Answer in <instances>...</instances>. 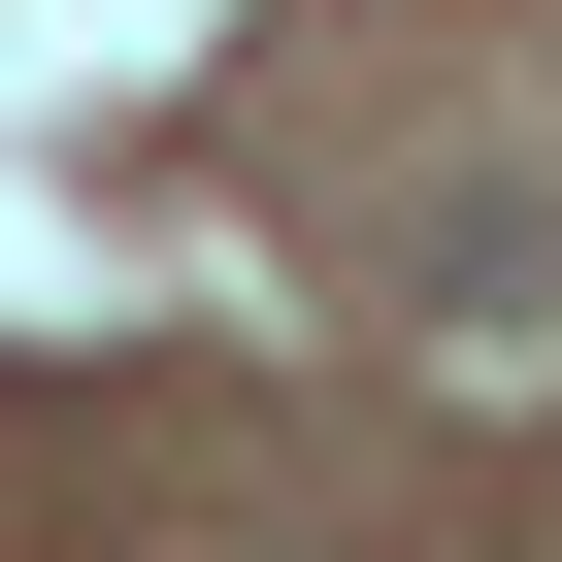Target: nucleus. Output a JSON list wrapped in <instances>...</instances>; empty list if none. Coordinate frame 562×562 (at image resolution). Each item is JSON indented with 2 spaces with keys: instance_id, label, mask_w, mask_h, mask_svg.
<instances>
[{
  "instance_id": "f257e3e1",
  "label": "nucleus",
  "mask_w": 562,
  "mask_h": 562,
  "mask_svg": "<svg viewBox=\"0 0 562 562\" xmlns=\"http://www.w3.org/2000/svg\"><path fill=\"white\" fill-rule=\"evenodd\" d=\"M430 331H463L496 397L562 364V199H529V166H496V199H430Z\"/></svg>"
}]
</instances>
